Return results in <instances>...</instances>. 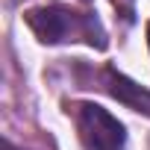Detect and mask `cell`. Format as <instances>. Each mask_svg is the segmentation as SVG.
Returning a JSON list of instances; mask_svg holds the SVG:
<instances>
[{
    "label": "cell",
    "mask_w": 150,
    "mask_h": 150,
    "mask_svg": "<svg viewBox=\"0 0 150 150\" xmlns=\"http://www.w3.org/2000/svg\"><path fill=\"white\" fill-rule=\"evenodd\" d=\"M30 30L44 41V44H59V41H88L94 47H106V33L100 21L88 12H74L68 6H38L27 12Z\"/></svg>",
    "instance_id": "cell-1"
},
{
    "label": "cell",
    "mask_w": 150,
    "mask_h": 150,
    "mask_svg": "<svg viewBox=\"0 0 150 150\" xmlns=\"http://www.w3.org/2000/svg\"><path fill=\"white\" fill-rule=\"evenodd\" d=\"M77 129L86 150H124V141H127L124 124L97 103L77 106Z\"/></svg>",
    "instance_id": "cell-2"
},
{
    "label": "cell",
    "mask_w": 150,
    "mask_h": 150,
    "mask_svg": "<svg viewBox=\"0 0 150 150\" xmlns=\"http://www.w3.org/2000/svg\"><path fill=\"white\" fill-rule=\"evenodd\" d=\"M106 88H109L112 97H118V100L127 103L129 109L150 115V91L141 88L138 83H132L129 77H124V74H118V71L109 68V71H106Z\"/></svg>",
    "instance_id": "cell-3"
},
{
    "label": "cell",
    "mask_w": 150,
    "mask_h": 150,
    "mask_svg": "<svg viewBox=\"0 0 150 150\" xmlns=\"http://www.w3.org/2000/svg\"><path fill=\"white\" fill-rule=\"evenodd\" d=\"M0 150H18V147H15L12 141H3V144H0Z\"/></svg>",
    "instance_id": "cell-4"
},
{
    "label": "cell",
    "mask_w": 150,
    "mask_h": 150,
    "mask_svg": "<svg viewBox=\"0 0 150 150\" xmlns=\"http://www.w3.org/2000/svg\"><path fill=\"white\" fill-rule=\"evenodd\" d=\"M147 44H150V24H147Z\"/></svg>",
    "instance_id": "cell-5"
}]
</instances>
